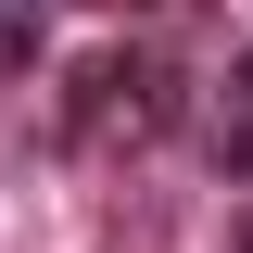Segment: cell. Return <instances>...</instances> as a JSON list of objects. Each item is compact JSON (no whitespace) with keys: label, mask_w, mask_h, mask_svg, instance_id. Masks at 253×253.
Here are the masks:
<instances>
[{"label":"cell","mask_w":253,"mask_h":253,"mask_svg":"<svg viewBox=\"0 0 253 253\" xmlns=\"http://www.w3.org/2000/svg\"><path fill=\"white\" fill-rule=\"evenodd\" d=\"M241 165H253V63H241Z\"/></svg>","instance_id":"obj_1"}]
</instances>
